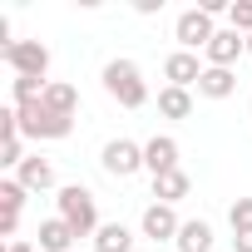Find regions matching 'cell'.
Segmentation results:
<instances>
[{"instance_id": "6", "label": "cell", "mask_w": 252, "mask_h": 252, "mask_svg": "<svg viewBox=\"0 0 252 252\" xmlns=\"http://www.w3.org/2000/svg\"><path fill=\"white\" fill-rule=\"evenodd\" d=\"M213 35H218V30H213V15H208V10H183L178 25H173V40H178V50H188V55L208 50Z\"/></svg>"}, {"instance_id": "3", "label": "cell", "mask_w": 252, "mask_h": 252, "mask_svg": "<svg viewBox=\"0 0 252 252\" xmlns=\"http://www.w3.org/2000/svg\"><path fill=\"white\" fill-rule=\"evenodd\" d=\"M15 114H20V134H25V139H69V134H74V119L50 114L45 104H25V109H15Z\"/></svg>"}, {"instance_id": "10", "label": "cell", "mask_w": 252, "mask_h": 252, "mask_svg": "<svg viewBox=\"0 0 252 252\" xmlns=\"http://www.w3.org/2000/svg\"><path fill=\"white\" fill-rule=\"evenodd\" d=\"M144 168L158 178V173H173L178 168V139H168V134H154L149 144H144Z\"/></svg>"}, {"instance_id": "24", "label": "cell", "mask_w": 252, "mask_h": 252, "mask_svg": "<svg viewBox=\"0 0 252 252\" xmlns=\"http://www.w3.org/2000/svg\"><path fill=\"white\" fill-rule=\"evenodd\" d=\"M232 252H252V232H232Z\"/></svg>"}, {"instance_id": "5", "label": "cell", "mask_w": 252, "mask_h": 252, "mask_svg": "<svg viewBox=\"0 0 252 252\" xmlns=\"http://www.w3.org/2000/svg\"><path fill=\"white\" fill-rule=\"evenodd\" d=\"M99 163H104L109 178H134V173L144 168V144H134V139H109L104 154H99Z\"/></svg>"}, {"instance_id": "2", "label": "cell", "mask_w": 252, "mask_h": 252, "mask_svg": "<svg viewBox=\"0 0 252 252\" xmlns=\"http://www.w3.org/2000/svg\"><path fill=\"white\" fill-rule=\"evenodd\" d=\"M55 203H60V218L74 227V237H94V232L104 227V222H99V208H94V193H89L84 183H64Z\"/></svg>"}, {"instance_id": "17", "label": "cell", "mask_w": 252, "mask_h": 252, "mask_svg": "<svg viewBox=\"0 0 252 252\" xmlns=\"http://www.w3.org/2000/svg\"><path fill=\"white\" fill-rule=\"evenodd\" d=\"M158 114H163V119H188V114H193V89L163 84V89H158Z\"/></svg>"}, {"instance_id": "4", "label": "cell", "mask_w": 252, "mask_h": 252, "mask_svg": "<svg viewBox=\"0 0 252 252\" xmlns=\"http://www.w3.org/2000/svg\"><path fill=\"white\" fill-rule=\"evenodd\" d=\"M0 60H5L20 79H45L50 74V50L40 40H15L10 50H0Z\"/></svg>"}, {"instance_id": "8", "label": "cell", "mask_w": 252, "mask_h": 252, "mask_svg": "<svg viewBox=\"0 0 252 252\" xmlns=\"http://www.w3.org/2000/svg\"><path fill=\"white\" fill-rule=\"evenodd\" d=\"M203 55H208V64L232 69V64H237V55H247V35H237V30L227 25V30H218V35H213V45H208Z\"/></svg>"}, {"instance_id": "23", "label": "cell", "mask_w": 252, "mask_h": 252, "mask_svg": "<svg viewBox=\"0 0 252 252\" xmlns=\"http://www.w3.org/2000/svg\"><path fill=\"white\" fill-rule=\"evenodd\" d=\"M15 227H20L15 213H0V237H10V242H15Z\"/></svg>"}, {"instance_id": "9", "label": "cell", "mask_w": 252, "mask_h": 252, "mask_svg": "<svg viewBox=\"0 0 252 252\" xmlns=\"http://www.w3.org/2000/svg\"><path fill=\"white\" fill-rule=\"evenodd\" d=\"M203 69H208V64H198V55H188V50H173V55L163 60V74H168L173 89H198Z\"/></svg>"}, {"instance_id": "12", "label": "cell", "mask_w": 252, "mask_h": 252, "mask_svg": "<svg viewBox=\"0 0 252 252\" xmlns=\"http://www.w3.org/2000/svg\"><path fill=\"white\" fill-rule=\"evenodd\" d=\"M198 94H203V99H232V94H237V74H232V69L208 64V69H203V79H198Z\"/></svg>"}, {"instance_id": "22", "label": "cell", "mask_w": 252, "mask_h": 252, "mask_svg": "<svg viewBox=\"0 0 252 252\" xmlns=\"http://www.w3.org/2000/svg\"><path fill=\"white\" fill-rule=\"evenodd\" d=\"M0 163H5V168H20V163H25L20 139H0Z\"/></svg>"}, {"instance_id": "18", "label": "cell", "mask_w": 252, "mask_h": 252, "mask_svg": "<svg viewBox=\"0 0 252 252\" xmlns=\"http://www.w3.org/2000/svg\"><path fill=\"white\" fill-rule=\"evenodd\" d=\"M154 198H158V203H168V208H173L178 198H188V173H183V168L158 173V178H154Z\"/></svg>"}, {"instance_id": "21", "label": "cell", "mask_w": 252, "mask_h": 252, "mask_svg": "<svg viewBox=\"0 0 252 252\" xmlns=\"http://www.w3.org/2000/svg\"><path fill=\"white\" fill-rule=\"evenodd\" d=\"M227 222H232V232H252V198H237L227 208Z\"/></svg>"}, {"instance_id": "19", "label": "cell", "mask_w": 252, "mask_h": 252, "mask_svg": "<svg viewBox=\"0 0 252 252\" xmlns=\"http://www.w3.org/2000/svg\"><path fill=\"white\" fill-rule=\"evenodd\" d=\"M25 193H30V188H25L20 178H5V183H0V213H15V218H20V208H25Z\"/></svg>"}, {"instance_id": "1", "label": "cell", "mask_w": 252, "mask_h": 252, "mask_svg": "<svg viewBox=\"0 0 252 252\" xmlns=\"http://www.w3.org/2000/svg\"><path fill=\"white\" fill-rule=\"evenodd\" d=\"M104 89H109V99H119L124 109H144V104H149V84H144V74H139L134 60H109V64H104Z\"/></svg>"}, {"instance_id": "15", "label": "cell", "mask_w": 252, "mask_h": 252, "mask_svg": "<svg viewBox=\"0 0 252 252\" xmlns=\"http://www.w3.org/2000/svg\"><path fill=\"white\" fill-rule=\"evenodd\" d=\"M178 252H213V227L203 222V218H193V222H183L178 227V242H173Z\"/></svg>"}, {"instance_id": "26", "label": "cell", "mask_w": 252, "mask_h": 252, "mask_svg": "<svg viewBox=\"0 0 252 252\" xmlns=\"http://www.w3.org/2000/svg\"><path fill=\"white\" fill-rule=\"evenodd\" d=\"M247 55H252V35H247Z\"/></svg>"}, {"instance_id": "7", "label": "cell", "mask_w": 252, "mask_h": 252, "mask_svg": "<svg viewBox=\"0 0 252 252\" xmlns=\"http://www.w3.org/2000/svg\"><path fill=\"white\" fill-rule=\"evenodd\" d=\"M139 227H144V237H154V242H178V213L168 208V203H149L144 208V218H139Z\"/></svg>"}, {"instance_id": "13", "label": "cell", "mask_w": 252, "mask_h": 252, "mask_svg": "<svg viewBox=\"0 0 252 252\" xmlns=\"http://www.w3.org/2000/svg\"><path fill=\"white\" fill-rule=\"evenodd\" d=\"M40 252H74V227L64 218H45L40 222Z\"/></svg>"}, {"instance_id": "16", "label": "cell", "mask_w": 252, "mask_h": 252, "mask_svg": "<svg viewBox=\"0 0 252 252\" xmlns=\"http://www.w3.org/2000/svg\"><path fill=\"white\" fill-rule=\"evenodd\" d=\"M94 252H134V232L124 222H104L94 232Z\"/></svg>"}, {"instance_id": "20", "label": "cell", "mask_w": 252, "mask_h": 252, "mask_svg": "<svg viewBox=\"0 0 252 252\" xmlns=\"http://www.w3.org/2000/svg\"><path fill=\"white\" fill-rule=\"evenodd\" d=\"M227 25L237 35H252V0H232V10H227Z\"/></svg>"}, {"instance_id": "14", "label": "cell", "mask_w": 252, "mask_h": 252, "mask_svg": "<svg viewBox=\"0 0 252 252\" xmlns=\"http://www.w3.org/2000/svg\"><path fill=\"white\" fill-rule=\"evenodd\" d=\"M50 114H64V119H74V109H79V89L74 84H60V79H50V89H45V99H40Z\"/></svg>"}, {"instance_id": "25", "label": "cell", "mask_w": 252, "mask_h": 252, "mask_svg": "<svg viewBox=\"0 0 252 252\" xmlns=\"http://www.w3.org/2000/svg\"><path fill=\"white\" fill-rule=\"evenodd\" d=\"M5 252H35V242H25V237H15V242H10Z\"/></svg>"}, {"instance_id": "11", "label": "cell", "mask_w": 252, "mask_h": 252, "mask_svg": "<svg viewBox=\"0 0 252 252\" xmlns=\"http://www.w3.org/2000/svg\"><path fill=\"white\" fill-rule=\"evenodd\" d=\"M15 178H20L30 193H45V188H55V163H50V158H40V154H30V158L15 168Z\"/></svg>"}]
</instances>
